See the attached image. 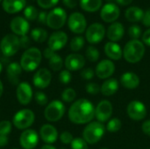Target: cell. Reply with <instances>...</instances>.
I'll return each instance as SVG.
<instances>
[{
    "label": "cell",
    "instance_id": "cell-1",
    "mask_svg": "<svg viewBox=\"0 0 150 149\" xmlns=\"http://www.w3.org/2000/svg\"><path fill=\"white\" fill-rule=\"evenodd\" d=\"M68 116L69 120L76 125L91 123L95 117V107L93 104L86 98H80L71 105Z\"/></svg>",
    "mask_w": 150,
    "mask_h": 149
},
{
    "label": "cell",
    "instance_id": "cell-2",
    "mask_svg": "<svg viewBox=\"0 0 150 149\" xmlns=\"http://www.w3.org/2000/svg\"><path fill=\"white\" fill-rule=\"evenodd\" d=\"M145 54V46L139 40H131L124 47L123 57L129 63H137Z\"/></svg>",
    "mask_w": 150,
    "mask_h": 149
},
{
    "label": "cell",
    "instance_id": "cell-3",
    "mask_svg": "<svg viewBox=\"0 0 150 149\" xmlns=\"http://www.w3.org/2000/svg\"><path fill=\"white\" fill-rule=\"evenodd\" d=\"M42 59L41 52L37 47H29L22 54L20 59V66L24 71H34L40 64Z\"/></svg>",
    "mask_w": 150,
    "mask_h": 149
},
{
    "label": "cell",
    "instance_id": "cell-4",
    "mask_svg": "<svg viewBox=\"0 0 150 149\" xmlns=\"http://www.w3.org/2000/svg\"><path fill=\"white\" fill-rule=\"evenodd\" d=\"M105 127L103 123L98 121H94L89 123L83 132V139L88 144H96L98 143L105 135Z\"/></svg>",
    "mask_w": 150,
    "mask_h": 149
},
{
    "label": "cell",
    "instance_id": "cell-5",
    "mask_svg": "<svg viewBox=\"0 0 150 149\" xmlns=\"http://www.w3.org/2000/svg\"><path fill=\"white\" fill-rule=\"evenodd\" d=\"M35 121V114L31 109H21L18 111L12 118L13 126L18 130H26Z\"/></svg>",
    "mask_w": 150,
    "mask_h": 149
},
{
    "label": "cell",
    "instance_id": "cell-6",
    "mask_svg": "<svg viewBox=\"0 0 150 149\" xmlns=\"http://www.w3.org/2000/svg\"><path fill=\"white\" fill-rule=\"evenodd\" d=\"M20 48V42L19 38L13 34H6L0 42V50L4 56L5 57H11L13 56L18 53V51Z\"/></svg>",
    "mask_w": 150,
    "mask_h": 149
},
{
    "label": "cell",
    "instance_id": "cell-7",
    "mask_svg": "<svg viewBox=\"0 0 150 149\" xmlns=\"http://www.w3.org/2000/svg\"><path fill=\"white\" fill-rule=\"evenodd\" d=\"M66 108L64 104L60 100H53L44 110V117L48 122H57L65 114Z\"/></svg>",
    "mask_w": 150,
    "mask_h": 149
},
{
    "label": "cell",
    "instance_id": "cell-8",
    "mask_svg": "<svg viewBox=\"0 0 150 149\" xmlns=\"http://www.w3.org/2000/svg\"><path fill=\"white\" fill-rule=\"evenodd\" d=\"M66 20H67L66 11L61 7H56L47 13V25L48 27L56 30L62 28L65 25Z\"/></svg>",
    "mask_w": 150,
    "mask_h": 149
},
{
    "label": "cell",
    "instance_id": "cell-9",
    "mask_svg": "<svg viewBox=\"0 0 150 149\" xmlns=\"http://www.w3.org/2000/svg\"><path fill=\"white\" fill-rule=\"evenodd\" d=\"M127 113L131 119L134 121H141L147 116V108L142 102L139 100H133L127 107Z\"/></svg>",
    "mask_w": 150,
    "mask_h": 149
},
{
    "label": "cell",
    "instance_id": "cell-10",
    "mask_svg": "<svg viewBox=\"0 0 150 149\" xmlns=\"http://www.w3.org/2000/svg\"><path fill=\"white\" fill-rule=\"evenodd\" d=\"M105 35V28L100 23L91 24L86 30L85 37L89 43L98 44L101 42Z\"/></svg>",
    "mask_w": 150,
    "mask_h": 149
},
{
    "label": "cell",
    "instance_id": "cell-11",
    "mask_svg": "<svg viewBox=\"0 0 150 149\" xmlns=\"http://www.w3.org/2000/svg\"><path fill=\"white\" fill-rule=\"evenodd\" d=\"M68 25L69 30L76 34H81L85 32L87 27V21L85 17L80 12H73L68 19Z\"/></svg>",
    "mask_w": 150,
    "mask_h": 149
},
{
    "label": "cell",
    "instance_id": "cell-12",
    "mask_svg": "<svg viewBox=\"0 0 150 149\" xmlns=\"http://www.w3.org/2000/svg\"><path fill=\"white\" fill-rule=\"evenodd\" d=\"M39 143V134L33 129H26L19 136V144L24 149H34Z\"/></svg>",
    "mask_w": 150,
    "mask_h": 149
},
{
    "label": "cell",
    "instance_id": "cell-13",
    "mask_svg": "<svg viewBox=\"0 0 150 149\" xmlns=\"http://www.w3.org/2000/svg\"><path fill=\"white\" fill-rule=\"evenodd\" d=\"M112 105L108 100H103L98 104L95 108V117L100 123H105L110 120L112 115Z\"/></svg>",
    "mask_w": 150,
    "mask_h": 149
},
{
    "label": "cell",
    "instance_id": "cell-14",
    "mask_svg": "<svg viewBox=\"0 0 150 149\" xmlns=\"http://www.w3.org/2000/svg\"><path fill=\"white\" fill-rule=\"evenodd\" d=\"M16 97L20 105H26L30 104L33 97V91L31 85L26 82L19 83L16 89Z\"/></svg>",
    "mask_w": 150,
    "mask_h": 149
},
{
    "label": "cell",
    "instance_id": "cell-15",
    "mask_svg": "<svg viewBox=\"0 0 150 149\" xmlns=\"http://www.w3.org/2000/svg\"><path fill=\"white\" fill-rule=\"evenodd\" d=\"M52 81V74L49 69L46 68H41L38 69L33 77V83L35 87L39 89H46L47 88Z\"/></svg>",
    "mask_w": 150,
    "mask_h": 149
},
{
    "label": "cell",
    "instance_id": "cell-16",
    "mask_svg": "<svg viewBox=\"0 0 150 149\" xmlns=\"http://www.w3.org/2000/svg\"><path fill=\"white\" fill-rule=\"evenodd\" d=\"M120 11L117 4L113 3L105 4L100 11L101 18L106 23H114L120 17Z\"/></svg>",
    "mask_w": 150,
    "mask_h": 149
},
{
    "label": "cell",
    "instance_id": "cell-17",
    "mask_svg": "<svg viewBox=\"0 0 150 149\" xmlns=\"http://www.w3.org/2000/svg\"><path fill=\"white\" fill-rule=\"evenodd\" d=\"M115 71V65L111 60H102L96 67L95 74L99 79H108Z\"/></svg>",
    "mask_w": 150,
    "mask_h": 149
},
{
    "label": "cell",
    "instance_id": "cell-18",
    "mask_svg": "<svg viewBox=\"0 0 150 149\" xmlns=\"http://www.w3.org/2000/svg\"><path fill=\"white\" fill-rule=\"evenodd\" d=\"M68 42V35L62 31L53 32L48 39V47L53 51H58L63 48Z\"/></svg>",
    "mask_w": 150,
    "mask_h": 149
},
{
    "label": "cell",
    "instance_id": "cell-19",
    "mask_svg": "<svg viewBox=\"0 0 150 149\" xmlns=\"http://www.w3.org/2000/svg\"><path fill=\"white\" fill-rule=\"evenodd\" d=\"M10 27L15 35H18L21 37L27 34L30 29V25L25 18L22 17H16L11 19Z\"/></svg>",
    "mask_w": 150,
    "mask_h": 149
},
{
    "label": "cell",
    "instance_id": "cell-20",
    "mask_svg": "<svg viewBox=\"0 0 150 149\" xmlns=\"http://www.w3.org/2000/svg\"><path fill=\"white\" fill-rule=\"evenodd\" d=\"M64 65L69 71H77L84 67L85 58L79 54H70L66 57Z\"/></svg>",
    "mask_w": 150,
    "mask_h": 149
},
{
    "label": "cell",
    "instance_id": "cell-21",
    "mask_svg": "<svg viewBox=\"0 0 150 149\" xmlns=\"http://www.w3.org/2000/svg\"><path fill=\"white\" fill-rule=\"evenodd\" d=\"M40 137L46 144L52 145L58 139V131L57 129L50 125V124H45L43 125L40 129Z\"/></svg>",
    "mask_w": 150,
    "mask_h": 149
},
{
    "label": "cell",
    "instance_id": "cell-22",
    "mask_svg": "<svg viewBox=\"0 0 150 149\" xmlns=\"http://www.w3.org/2000/svg\"><path fill=\"white\" fill-rule=\"evenodd\" d=\"M22 68L20 63L18 62H10L6 68V76L8 81L12 85H18L19 84V76L22 74Z\"/></svg>",
    "mask_w": 150,
    "mask_h": 149
},
{
    "label": "cell",
    "instance_id": "cell-23",
    "mask_svg": "<svg viewBox=\"0 0 150 149\" xmlns=\"http://www.w3.org/2000/svg\"><path fill=\"white\" fill-rule=\"evenodd\" d=\"M106 34H107V38L111 41H112V42L120 41L125 34L124 25L120 22L112 23V25H109V27L107 29Z\"/></svg>",
    "mask_w": 150,
    "mask_h": 149
},
{
    "label": "cell",
    "instance_id": "cell-24",
    "mask_svg": "<svg viewBox=\"0 0 150 149\" xmlns=\"http://www.w3.org/2000/svg\"><path fill=\"white\" fill-rule=\"evenodd\" d=\"M120 83L122 86L128 90H134L139 87L140 78L139 76L133 72H126L120 76Z\"/></svg>",
    "mask_w": 150,
    "mask_h": 149
},
{
    "label": "cell",
    "instance_id": "cell-25",
    "mask_svg": "<svg viewBox=\"0 0 150 149\" xmlns=\"http://www.w3.org/2000/svg\"><path fill=\"white\" fill-rule=\"evenodd\" d=\"M105 53L106 56L112 61H119L123 55V51L120 46L112 41H109L105 45Z\"/></svg>",
    "mask_w": 150,
    "mask_h": 149
},
{
    "label": "cell",
    "instance_id": "cell-26",
    "mask_svg": "<svg viewBox=\"0 0 150 149\" xmlns=\"http://www.w3.org/2000/svg\"><path fill=\"white\" fill-rule=\"evenodd\" d=\"M3 9L10 14L17 13L25 6V0H3Z\"/></svg>",
    "mask_w": 150,
    "mask_h": 149
},
{
    "label": "cell",
    "instance_id": "cell-27",
    "mask_svg": "<svg viewBox=\"0 0 150 149\" xmlns=\"http://www.w3.org/2000/svg\"><path fill=\"white\" fill-rule=\"evenodd\" d=\"M119 90V82L115 78L106 79L101 85V93L105 97L114 95Z\"/></svg>",
    "mask_w": 150,
    "mask_h": 149
},
{
    "label": "cell",
    "instance_id": "cell-28",
    "mask_svg": "<svg viewBox=\"0 0 150 149\" xmlns=\"http://www.w3.org/2000/svg\"><path fill=\"white\" fill-rule=\"evenodd\" d=\"M144 16V11L142 9L137 6H131L127 9L125 12L126 18L130 22H139L142 21Z\"/></svg>",
    "mask_w": 150,
    "mask_h": 149
},
{
    "label": "cell",
    "instance_id": "cell-29",
    "mask_svg": "<svg viewBox=\"0 0 150 149\" xmlns=\"http://www.w3.org/2000/svg\"><path fill=\"white\" fill-rule=\"evenodd\" d=\"M81 8L87 12H96L102 6V0H80Z\"/></svg>",
    "mask_w": 150,
    "mask_h": 149
},
{
    "label": "cell",
    "instance_id": "cell-30",
    "mask_svg": "<svg viewBox=\"0 0 150 149\" xmlns=\"http://www.w3.org/2000/svg\"><path fill=\"white\" fill-rule=\"evenodd\" d=\"M48 65L49 68L53 70V71H60L63 66V61L62 58L57 54L56 53H54L49 59H48Z\"/></svg>",
    "mask_w": 150,
    "mask_h": 149
},
{
    "label": "cell",
    "instance_id": "cell-31",
    "mask_svg": "<svg viewBox=\"0 0 150 149\" xmlns=\"http://www.w3.org/2000/svg\"><path fill=\"white\" fill-rule=\"evenodd\" d=\"M31 38L37 43H42L47 38V32L43 28L33 29L31 32Z\"/></svg>",
    "mask_w": 150,
    "mask_h": 149
},
{
    "label": "cell",
    "instance_id": "cell-32",
    "mask_svg": "<svg viewBox=\"0 0 150 149\" xmlns=\"http://www.w3.org/2000/svg\"><path fill=\"white\" fill-rule=\"evenodd\" d=\"M84 43H85V40H84L83 37H82V36H76V37H74L71 40L69 47H70V49L73 52H78V51H80L83 47Z\"/></svg>",
    "mask_w": 150,
    "mask_h": 149
},
{
    "label": "cell",
    "instance_id": "cell-33",
    "mask_svg": "<svg viewBox=\"0 0 150 149\" xmlns=\"http://www.w3.org/2000/svg\"><path fill=\"white\" fill-rule=\"evenodd\" d=\"M121 127H122V123H121L120 119L118 118H113L107 122L105 128L110 133H116V132L120 131Z\"/></svg>",
    "mask_w": 150,
    "mask_h": 149
},
{
    "label": "cell",
    "instance_id": "cell-34",
    "mask_svg": "<svg viewBox=\"0 0 150 149\" xmlns=\"http://www.w3.org/2000/svg\"><path fill=\"white\" fill-rule=\"evenodd\" d=\"M85 55L91 62H96L99 59V51L97 47L93 46H89L85 51Z\"/></svg>",
    "mask_w": 150,
    "mask_h": 149
},
{
    "label": "cell",
    "instance_id": "cell-35",
    "mask_svg": "<svg viewBox=\"0 0 150 149\" xmlns=\"http://www.w3.org/2000/svg\"><path fill=\"white\" fill-rule=\"evenodd\" d=\"M61 97L63 102L72 103V102H75V99L76 97V92L72 88H67L62 91Z\"/></svg>",
    "mask_w": 150,
    "mask_h": 149
},
{
    "label": "cell",
    "instance_id": "cell-36",
    "mask_svg": "<svg viewBox=\"0 0 150 149\" xmlns=\"http://www.w3.org/2000/svg\"><path fill=\"white\" fill-rule=\"evenodd\" d=\"M24 15H25L26 20H35L36 18H38L39 12H38V11H37V9L35 7H33L32 5H29V6L25 8Z\"/></svg>",
    "mask_w": 150,
    "mask_h": 149
},
{
    "label": "cell",
    "instance_id": "cell-37",
    "mask_svg": "<svg viewBox=\"0 0 150 149\" xmlns=\"http://www.w3.org/2000/svg\"><path fill=\"white\" fill-rule=\"evenodd\" d=\"M12 128V123L9 120H2L0 121V135L7 136Z\"/></svg>",
    "mask_w": 150,
    "mask_h": 149
},
{
    "label": "cell",
    "instance_id": "cell-38",
    "mask_svg": "<svg viewBox=\"0 0 150 149\" xmlns=\"http://www.w3.org/2000/svg\"><path fill=\"white\" fill-rule=\"evenodd\" d=\"M71 149H89L88 143L83 138H75L70 144Z\"/></svg>",
    "mask_w": 150,
    "mask_h": 149
},
{
    "label": "cell",
    "instance_id": "cell-39",
    "mask_svg": "<svg viewBox=\"0 0 150 149\" xmlns=\"http://www.w3.org/2000/svg\"><path fill=\"white\" fill-rule=\"evenodd\" d=\"M34 99L39 105H41V106L47 105L48 98H47V95L42 91H36L34 94Z\"/></svg>",
    "mask_w": 150,
    "mask_h": 149
},
{
    "label": "cell",
    "instance_id": "cell-40",
    "mask_svg": "<svg viewBox=\"0 0 150 149\" xmlns=\"http://www.w3.org/2000/svg\"><path fill=\"white\" fill-rule=\"evenodd\" d=\"M128 35L132 40H138L142 35V29L139 25H133L128 28Z\"/></svg>",
    "mask_w": 150,
    "mask_h": 149
},
{
    "label": "cell",
    "instance_id": "cell-41",
    "mask_svg": "<svg viewBox=\"0 0 150 149\" xmlns=\"http://www.w3.org/2000/svg\"><path fill=\"white\" fill-rule=\"evenodd\" d=\"M72 80V75L68 69L62 70L59 74V81L62 84H69Z\"/></svg>",
    "mask_w": 150,
    "mask_h": 149
},
{
    "label": "cell",
    "instance_id": "cell-42",
    "mask_svg": "<svg viewBox=\"0 0 150 149\" xmlns=\"http://www.w3.org/2000/svg\"><path fill=\"white\" fill-rule=\"evenodd\" d=\"M85 90L90 95H98L101 91V87L97 83H89L85 86Z\"/></svg>",
    "mask_w": 150,
    "mask_h": 149
},
{
    "label": "cell",
    "instance_id": "cell-43",
    "mask_svg": "<svg viewBox=\"0 0 150 149\" xmlns=\"http://www.w3.org/2000/svg\"><path fill=\"white\" fill-rule=\"evenodd\" d=\"M73 140H74L73 135L71 134V133H69L68 131H64L60 134V141H62V143H63L65 145L71 144Z\"/></svg>",
    "mask_w": 150,
    "mask_h": 149
},
{
    "label": "cell",
    "instance_id": "cell-44",
    "mask_svg": "<svg viewBox=\"0 0 150 149\" xmlns=\"http://www.w3.org/2000/svg\"><path fill=\"white\" fill-rule=\"evenodd\" d=\"M59 0H37L38 4L44 9H49L58 4Z\"/></svg>",
    "mask_w": 150,
    "mask_h": 149
},
{
    "label": "cell",
    "instance_id": "cell-45",
    "mask_svg": "<svg viewBox=\"0 0 150 149\" xmlns=\"http://www.w3.org/2000/svg\"><path fill=\"white\" fill-rule=\"evenodd\" d=\"M81 77L83 79V80H87V81H90L93 78L94 75H95V71L91 68H86L84 69H83L81 71Z\"/></svg>",
    "mask_w": 150,
    "mask_h": 149
},
{
    "label": "cell",
    "instance_id": "cell-46",
    "mask_svg": "<svg viewBox=\"0 0 150 149\" xmlns=\"http://www.w3.org/2000/svg\"><path fill=\"white\" fill-rule=\"evenodd\" d=\"M19 42H20V47H21L27 48L31 44V40L27 35H25V36H21L19 38Z\"/></svg>",
    "mask_w": 150,
    "mask_h": 149
},
{
    "label": "cell",
    "instance_id": "cell-47",
    "mask_svg": "<svg viewBox=\"0 0 150 149\" xmlns=\"http://www.w3.org/2000/svg\"><path fill=\"white\" fill-rule=\"evenodd\" d=\"M142 23L145 26L147 27H150V9L147 10L145 12H144V16H143V18H142Z\"/></svg>",
    "mask_w": 150,
    "mask_h": 149
},
{
    "label": "cell",
    "instance_id": "cell-48",
    "mask_svg": "<svg viewBox=\"0 0 150 149\" xmlns=\"http://www.w3.org/2000/svg\"><path fill=\"white\" fill-rule=\"evenodd\" d=\"M142 130L146 135L150 136V119H148L143 122L142 126Z\"/></svg>",
    "mask_w": 150,
    "mask_h": 149
},
{
    "label": "cell",
    "instance_id": "cell-49",
    "mask_svg": "<svg viewBox=\"0 0 150 149\" xmlns=\"http://www.w3.org/2000/svg\"><path fill=\"white\" fill-rule=\"evenodd\" d=\"M142 41H143V44L150 47V28L144 32L142 35Z\"/></svg>",
    "mask_w": 150,
    "mask_h": 149
},
{
    "label": "cell",
    "instance_id": "cell-50",
    "mask_svg": "<svg viewBox=\"0 0 150 149\" xmlns=\"http://www.w3.org/2000/svg\"><path fill=\"white\" fill-rule=\"evenodd\" d=\"M47 13L45 11H40L39 12L38 15V20L41 24H47Z\"/></svg>",
    "mask_w": 150,
    "mask_h": 149
},
{
    "label": "cell",
    "instance_id": "cell-51",
    "mask_svg": "<svg viewBox=\"0 0 150 149\" xmlns=\"http://www.w3.org/2000/svg\"><path fill=\"white\" fill-rule=\"evenodd\" d=\"M62 3L64 5H66L68 8H75L77 4V0H62Z\"/></svg>",
    "mask_w": 150,
    "mask_h": 149
},
{
    "label": "cell",
    "instance_id": "cell-52",
    "mask_svg": "<svg viewBox=\"0 0 150 149\" xmlns=\"http://www.w3.org/2000/svg\"><path fill=\"white\" fill-rule=\"evenodd\" d=\"M9 142V139L7 136L4 135H0V148H4L6 145H8Z\"/></svg>",
    "mask_w": 150,
    "mask_h": 149
},
{
    "label": "cell",
    "instance_id": "cell-53",
    "mask_svg": "<svg viewBox=\"0 0 150 149\" xmlns=\"http://www.w3.org/2000/svg\"><path fill=\"white\" fill-rule=\"evenodd\" d=\"M116 3L121 6H127V5H129L132 4L133 0H115Z\"/></svg>",
    "mask_w": 150,
    "mask_h": 149
},
{
    "label": "cell",
    "instance_id": "cell-54",
    "mask_svg": "<svg viewBox=\"0 0 150 149\" xmlns=\"http://www.w3.org/2000/svg\"><path fill=\"white\" fill-rule=\"evenodd\" d=\"M40 149H56V148H55V147H54L53 145H50V144H46V145L42 146Z\"/></svg>",
    "mask_w": 150,
    "mask_h": 149
},
{
    "label": "cell",
    "instance_id": "cell-55",
    "mask_svg": "<svg viewBox=\"0 0 150 149\" xmlns=\"http://www.w3.org/2000/svg\"><path fill=\"white\" fill-rule=\"evenodd\" d=\"M3 92H4V85H3L2 81L0 80V97H1V96L3 94Z\"/></svg>",
    "mask_w": 150,
    "mask_h": 149
},
{
    "label": "cell",
    "instance_id": "cell-56",
    "mask_svg": "<svg viewBox=\"0 0 150 149\" xmlns=\"http://www.w3.org/2000/svg\"><path fill=\"white\" fill-rule=\"evenodd\" d=\"M2 71H3V63L2 61H0V74L2 73Z\"/></svg>",
    "mask_w": 150,
    "mask_h": 149
},
{
    "label": "cell",
    "instance_id": "cell-57",
    "mask_svg": "<svg viewBox=\"0 0 150 149\" xmlns=\"http://www.w3.org/2000/svg\"><path fill=\"white\" fill-rule=\"evenodd\" d=\"M105 1H107V2H109V3H112V1H113V0H105Z\"/></svg>",
    "mask_w": 150,
    "mask_h": 149
},
{
    "label": "cell",
    "instance_id": "cell-58",
    "mask_svg": "<svg viewBox=\"0 0 150 149\" xmlns=\"http://www.w3.org/2000/svg\"><path fill=\"white\" fill-rule=\"evenodd\" d=\"M101 149H109V148H101Z\"/></svg>",
    "mask_w": 150,
    "mask_h": 149
},
{
    "label": "cell",
    "instance_id": "cell-59",
    "mask_svg": "<svg viewBox=\"0 0 150 149\" xmlns=\"http://www.w3.org/2000/svg\"><path fill=\"white\" fill-rule=\"evenodd\" d=\"M61 149H65V148H61Z\"/></svg>",
    "mask_w": 150,
    "mask_h": 149
},
{
    "label": "cell",
    "instance_id": "cell-60",
    "mask_svg": "<svg viewBox=\"0 0 150 149\" xmlns=\"http://www.w3.org/2000/svg\"><path fill=\"white\" fill-rule=\"evenodd\" d=\"M13 149H18V148H13Z\"/></svg>",
    "mask_w": 150,
    "mask_h": 149
},
{
    "label": "cell",
    "instance_id": "cell-61",
    "mask_svg": "<svg viewBox=\"0 0 150 149\" xmlns=\"http://www.w3.org/2000/svg\"><path fill=\"white\" fill-rule=\"evenodd\" d=\"M0 1H2V0H0Z\"/></svg>",
    "mask_w": 150,
    "mask_h": 149
},
{
    "label": "cell",
    "instance_id": "cell-62",
    "mask_svg": "<svg viewBox=\"0 0 150 149\" xmlns=\"http://www.w3.org/2000/svg\"><path fill=\"white\" fill-rule=\"evenodd\" d=\"M148 149H150V148H148Z\"/></svg>",
    "mask_w": 150,
    "mask_h": 149
}]
</instances>
